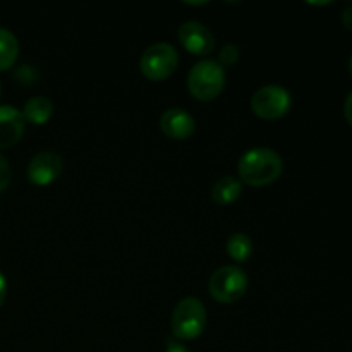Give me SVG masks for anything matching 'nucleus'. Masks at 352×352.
Wrapping results in <instances>:
<instances>
[{
  "label": "nucleus",
  "mask_w": 352,
  "mask_h": 352,
  "mask_svg": "<svg viewBox=\"0 0 352 352\" xmlns=\"http://www.w3.org/2000/svg\"><path fill=\"white\" fill-rule=\"evenodd\" d=\"M248 275L239 267L227 265L212 274L208 282V291L215 301L222 305L236 302L246 294Z\"/></svg>",
  "instance_id": "20e7f679"
},
{
  "label": "nucleus",
  "mask_w": 352,
  "mask_h": 352,
  "mask_svg": "<svg viewBox=\"0 0 352 352\" xmlns=\"http://www.w3.org/2000/svg\"><path fill=\"white\" fill-rule=\"evenodd\" d=\"M344 116H346L347 122L352 126V91L347 95L346 103H344Z\"/></svg>",
  "instance_id": "f3484780"
},
{
  "label": "nucleus",
  "mask_w": 352,
  "mask_h": 352,
  "mask_svg": "<svg viewBox=\"0 0 352 352\" xmlns=\"http://www.w3.org/2000/svg\"><path fill=\"white\" fill-rule=\"evenodd\" d=\"M349 72H351V76H352V55H351V60H349Z\"/></svg>",
  "instance_id": "412c9836"
},
{
  "label": "nucleus",
  "mask_w": 352,
  "mask_h": 352,
  "mask_svg": "<svg viewBox=\"0 0 352 352\" xmlns=\"http://www.w3.org/2000/svg\"><path fill=\"white\" fill-rule=\"evenodd\" d=\"M284 170L282 157L272 148H251L237 164L239 181L253 188L268 186L277 181Z\"/></svg>",
  "instance_id": "f257e3e1"
},
{
  "label": "nucleus",
  "mask_w": 352,
  "mask_h": 352,
  "mask_svg": "<svg viewBox=\"0 0 352 352\" xmlns=\"http://www.w3.org/2000/svg\"><path fill=\"white\" fill-rule=\"evenodd\" d=\"M6 296H7V280L6 277H3L2 272H0V306H2L3 301H6Z\"/></svg>",
  "instance_id": "aec40b11"
},
{
  "label": "nucleus",
  "mask_w": 352,
  "mask_h": 352,
  "mask_svg": "<svg viewBox=\"0 0 352 352\" xmlns=\"http://www.w3.org/2000/svg\"><path fill=\"white\" fill-rule=\"evenodd\" d=\"M172 333L179 340L198 339L206 327V308L198 298L181 299L172 311Z\"/></svg>",
  "instance_id": "7ed1b4c3"
},
{
  "label": "nucleus",
  "mask_w": 352,
  "mask_h": 352,
  "mask_svg": "<svg viewBox=\"0 0 352 352\" xmlns=\"http://www.w3.org/2000/svg\"><path fill=\"white\" fill-rule=\"evenodd\" d=\"M23 116L28 122L34 126H43L54 116V102L47 96H33L24 103Z\"/></svg>",
  "instance_id": "9b49d317"
},
{
  "label": "nucleus",
  "mask_w": 352,
  "mask_h": 352,
  "mask_svg": "<svg viewBox=\"0 0 352 352\" xmlns=\"http://www.w3.org/2000/svg\"><path fill=\"white\" fill-rule=\"evenodd\" d=\"M227 254L237 263H246L253 254V241L248 234L236 232L227 239Z\"/></svg>",
  "instance_id": "4468645a"
},
{
  "label": "nucleus",
  "mask_w": 352,
  "mask_h": 352,
  "mask_svg": "<svg viewBox=\"0 0 352 352\" xmlns=\"http://www.w3.org/2000/svg\"><path fill=\"white\" fill-rule=\"evenodd\" d=\"M195 117L184 109H168L160 117V129L170 140H188L195 133Z\"/></svg>",
  "instance_id": "9d476101"
},
{
  "label": "nucleus",
  "mask_w": 352,
  "mask_h": 352,
  "mask_svg": "<svg viewBox=\"0 0 352 352\" xmlns=\"http://www.w3.org/2000/svg\"><path fill=\"white\" fill-rule=\"evenodd\" d=\"M177 36L182 47L188 52H191L192 55L203 57V55L212 54L213 48H215V38H213L212 31L203 23H198V21H186V23H182L179 26Z\"/></svg>",
  "instance_id": "6e6552de"
},
{
  "label": "nucleus",
  "mask_w": 352,
  "mask_h": 352,
  "mask_svg": "<svg viewBox=\"0 0 352 352\" xmlns=\"http://www.w3.org/2000/svg\"><path fill=\"white\" fill-rule=\"evenodd\" d=\"M19 55V41L12 31L0 28V71L12 67Z\"/></svg>",
  "instance_id": "ddd939ff"
},
{
  "label": "nucleus",
  "mask_w": 352,
  "mask_h": 352,
  "mask_svg": "<svg viewBox=\"0 0 352 352\" xmlns=\"http://www.w3.org/2000/svg\"><path fill=\"white\" fill-rule=\"evenodd\" d=\"M26 120L21 110L12 105H0V150L12 148L21 141Z\"/></svg>",
  "instance_id": "1a4fd4ad"
},
{
  "label": "nucleus",
  "mask_w": 352,
  "mask_h": 352,
  "mask_svg": "<svg viewBox=\"0 0 352 352\" xmlns=\"http://www.w3.org/2000/svg\"><path fill=\"white\" fill-rule=\"evenodd\" d=\"M179 55L175 47H172L167 41H158L150 45L143 52L140 60V69L144 78L151 81H164L172 72L177 69Z\"/></svg>",
  "instance_id": "39448f33"
},
{
  "label": "nucleus",
  "mask_w": 352,
  "mask_h": 352,
  "mask_svg": "<svg viewBox=\"0 0 352 352\" xmlns=\"http://www.w3.org/2000/svg\"><path fill=\"white\" fill-rule=\"evenodd\" d=\"M64 170V160L50 150L40 151L28 164V179L34 186H48L57 181Z\"/></svg>",
  "instance_id": "0eeeda50"
},
{
  "label": "nucleus",
  "mask_w": 352,
  "mask_h": 352,
  "mask_svg": "<svg viewBox=\"0 0 352 352\" xmlns=\"http://www.w3.org/2000/svg\"><path fill=\"white\" fill-rule=\"evenodd\" d=\"M239 58V48L236 47L234 43H227L223 45L222 50L219 54V64L222 67H227V65H234Z\"/></svg>",
  "instance_id": "2eb2a0df"
},
{
  "label": "nucleus",
  "mask_w": 352,
  "mask_h": 352,
  "mask_svg": "<svg viewBox=\"0 0 352 352\" xmlns=\"http://www.w3.org/2000/svg\"><path fill=\"white\" fill-rule=\"evenodd\" d=\"M226 86V69L217 60L198 62L188 74V89L199 102H212Z\"/></svg>",
  "instance_id": "f03ea898"
},
{
  "label": "nucleus",
  "mask_w": 352,
  "mask_h": 352,
  "mask_svg": "<svg viewBox=\"0 0 352 352\" xmlns=\"http://www.w3.org/2000/svg\"><path fill=\"white\" fill-rule=\"evenodd\" d=\"M165 352H191V351H189L186 346H182V344L175 342V340H168Z\"/></svg>",
  "instance_id": "6ab92c4d"
},
{
  "label": "nucleus",
  "mask_w": 352,
  "mask_h": 352,
  "mask_svg": "<svg viewBox=\"0 0 352 352\" xmlns=\"http://www.w3.org/2000/svg\"><path fill=\"white\" fill-rule=\"evenodd\" d=\"M10 179H12V172H10L9 162L3 155H0V192L10 184Z\"/></svg>",
  "instance_id": "dca6fc26"
},
{
  "label": "nucleus",
  "mask_w": 352,
  "mask_h": 352,
  "mask_svg": "<svg viewBox=\"0 0 352 352\" xmlns=\"http://www.w3.org/2000/svg\"><path fill=\"white\" fill-rule=\"evenodd\" d=\"M0 96H2V82H0Z\"/></svg>",
  "instance_id": "4be33fe9"
},
{
  "label": "nucleus",
  "mask_w": 352,
  "mask_h": 352,
  "mask_svg": "<svg viewBox=\"0 0 352 352\" xmlns=\"http://www.w3.org/2000/svg\"><path fill=\"white\" fill-rule=\"evenodd\" d=\"M292 98L289 89L278 85H267L251 96V109L258 117L267 120L280 119L289 112Z\"/></svg>",
  "instance_id": "423d86ee"
},
{
  "label": "nucleus",
  "mask_w": 352,
  "mask_h": 352,
  "mask_svg": "<svg viewBox=\"0 0 352 352\" xmlns=\"http://www.w3.org/2000/svg\"><path fill=\"white\" fill-rule=\"evenodd\" d=\"M243 191V182L232 175L219 179L212 188V199L220 206H227L236 201Z\"/></svg>",
  "instance_id": "f8f14e48"
},
{
  "label": "nucleus",
  "mask_w": 352,
  "mask_h": 352,
  "mask_svg": "<svg viewBox=\"0 0 352 352\" xmlns=\"http://www.w3.org/2000/svg\"><path fill=\"white\" fill-rule=\"evenodd\" d=\"M342 24L347 28V30L352 31V6L346 7L342 12Z\"/></svg>",
  "instance_id": "a211bd4d"
}]
</instances>
